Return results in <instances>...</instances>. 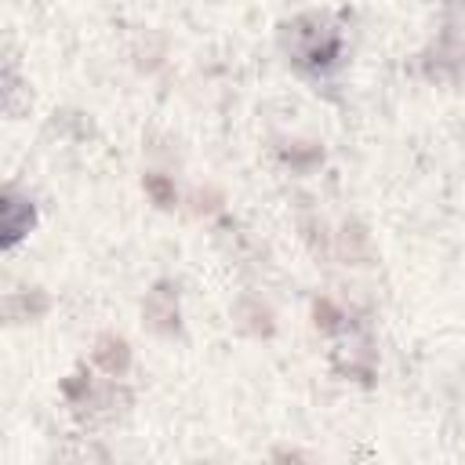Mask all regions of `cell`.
Wrapping results in <instances>:
<instances>
[{
    "label": "cell",
    "instance_id": "cell-5",
    "mask_svg": "<svg viewBox=\"0 0 465 465\" xmlns=\"http://www.w3.org/2000/svg\"><path fill=\"white\" fill-rule=\"evenodd\" d=\"M51 309V298L44 291H29V294H7L4 302V312L11 323H22V320H40L44 312Z\"/></svg>",
    "mask_w": 465,
    "mask_h": 465
},
{
    "label": "cell",
    "instance_id": "cell-3",
    "mask_svg": "<svg viewBox=\"0 0 465 465\" xmlns=\"http://www.w3.org/2000/svg\"><path fill=\"white\" fill-rule=\"evenodd\" d=\"M341 51V36L338 29H305L302 44H298V62L305 69H327Z\"/></svg>",
    "mask_w": 465,
    "mask_h": 465
},
{
    "label": "cell",
    "instance_id": "cell-7",
    "mask_svg": "<svg viewBox=\"0 0 465 465\" xmlns=\"http://www.w3.org/2000/svg\"><path fill=\"white\" fill-rule=\"evenodd\" d=\"M341 320H345V312L331 302V298H316L312 302V323H316V331H338L341 327Z\"/></svg>",
    "mask_w": 465,
    "mask_h": 465
},
{
    "label": "cell",
    "instance_id": "cell-9",
    "mask_svg": "<svg viewBox=\"0 0 465 465\" xmlns=\"http://www.w3.org/2000/svg\"><path fill=\"white\" fill-rule=\"evenodd\" d=\"M62 392H65L69 400H80V396H87V392H91V381H87L84 374H69V378H65V385H62Z\"/></svg>",
    "mask_w": 465,
    "mask_h": 465
},
{
    "label": "cell",
    "instance_id": "cell-1",
    "mask_svg": "<svg viewBox=\"0 0 465 465\" xmlns=\"http://www.w3.org/2000/svg\"><path fill=\"white\" fill-rule=\"evenodd\" d=\"M142 316H145V327H149L153 334H163V338L178 334V331H182L178 287H174L171 280H160V283L145 294V302H142Z\"/></svg>",
    "mask_w": 465,
    "mask_h": 465
},
{
    "label": "cell",
    "instance_id": "cell-4",
    "mask_svg": "<svg viewBox=\"0 0 465 465\" xmlns=\"http://www.w3.org/2000/svg\"><path fill=\"white\" fill-rule=\"evenodd\" d=\"M91 360H94V367L105 371L109 378H120V374H127V367H131V345H127V338H120V334H98V341H94V349H91Z\"/></svg>",
    "mask_w": 465,
    "mask_h": 465
},
{
    "label": "cell",
    "instance_id": "cell-2",
    "mask_svg": "<svg viewBox=\"0 0 465 465\" xmlns=\"http://www.w3.org/2000/svg\"><path fill=\"white\" fill-rule=\"evenodd\" d=\"M33 222H36V207L29 203V200H22V196H15L11 189L4 193V200H0V243L11 251L29 229H33Z\"/></svg>",
    "mask_w": 465,
    "mask_h": 465
},
{
    "label": "cell",
    "instance_id": "cell-6",
    "mask_svg": "<svg viewBox=\"0 0 465 465\" xmlns=\"http://www.w3.org/2000/svg\"><path fill=\"white\" fill-rule=\"evenodd\" d=\"M142 185H145V193L153 196V203H156V207H174L178 193H174V182H171L167 174H160V171H149V174L142 178Z\"/></svg>",
    "mask_w": 465,
    "mask_h": 465
},
{
    "label": "cell",
    "instance_id": "cell-8",
    "mask_svg": "<svg viewBox=\"0 0 465 465\" xmlns=\"http://www.w3.org/2000/svg\"><path fill=\"white\" fill-rule=\"evenodd\" d=\"M269 465H309V458L302 450H291V447H276L269 454Z\"/></svg>",
    "mask_w": 465,
    "mask_h": 465
}]
</instances>
